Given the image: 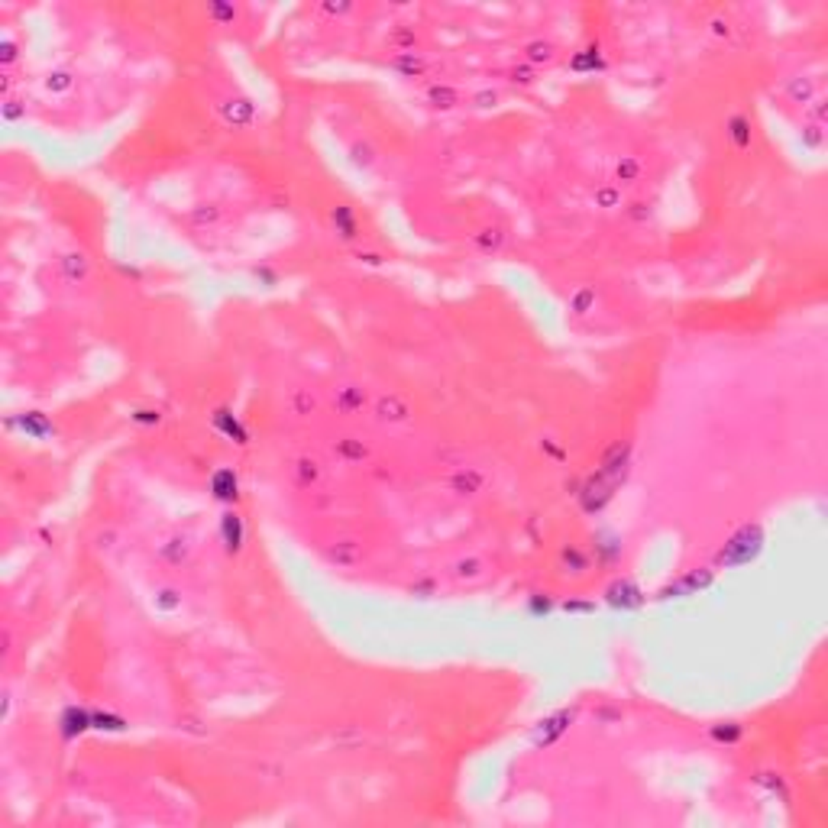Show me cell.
Segmentation results:
<instances>
[{
	"label": "cell",
	"instance_id": "cell-1",
	"mask_svg": "<svg viewBox=\"0 0 828 828\" xmlns=\"http://www.w3.org/2000/svg\"><path fill=\"white\" fill-rule=\"evenodd\" d=\"M754 537H761V527H744V531H741L738 537H734L731 544H724V550H722V556H718V560H722L724 566H731V563H747V560H751V556L757 554V550H761L757 544L747 547V540H754Z\"/></svg>",
	"mask_w": 828,
	"mask_h": 828
},
{
	"label": "cell",
	"instance_id": "cell-2",
	"mask_svg": "<svg viewBox=\"0 0 828 828\" xmlns=\"http://www.w3.org/2000/svg\"><path fill=\"white\" fill-rule=\"evenodd\" d=\"M327 560L333 566H356L359 560H363V544H359L356 537H343V540H337V544L327 547Z\"/></svg>",
	"mask_w": 828,
	"mask_h": 828
},
{
	"label": "cell",
	"instance_id": "cell-3",
	"mask_svg": "<svg viewBox=\"0 0 828 828\" xmlns=\"http://www.w3.org/2000/svg\"><path fill=\"white\" fill-rule=\"evenodd\" d=\"M573 709H563V712H556V715H550L547 722H540V728L534 731V744H554L560 734L570 728V722H573Z\"/></svg>",
	"mask_w": 828,
	"mask_h": 828
},
{
	"label": "cell",
	"instance_id": "cell-4",
	"mask_svg": "<svg viewBox=\"0 0 828 828\" xmlns=\"http://www.w3.org/2000/svg\"><path fill=\"white\" fill-rule=\"evenodd\" d=\"M482 486H486V472L476 470V466H466V470H460V472H453L450 476V489L456 492L460 499L482 492Z\"/></svg>",
	"mask_w": 828,
	"mask_h": 828
},
{
	"label": "cell",
	"instance_id": "cell-5",
	"mask_svg": "<svg viewBox=\"0 0 828 828\" xmlns=\"http://www.w3.org/2000/svg\"><path fill=\"white\" fill-rule=\"evenodd\" d=\"M220 113H224V120L230 123V126H249L253 123V117H256V107L246 97H230V101H224L220 104Z\"/></svg>",
	"mask_w": 828,
	"mask_h": 828
},
{
	"label": "cell",
	"instance_id": "cell-6",
	"mask_svg": "<svg viewBox=\"0 0 828 828\" xmlns=\"http://www.w3.org/2000/svg\"><path fill=\"white\" fill-rule=\"evenodd\" d=\"M220 534H224L226 554H240V547H243V521H240L236 511H226L224 515V521H220Z\"/></svg>",
	"mask_w": 828,
	"mask_h": 828
},
{
	"label": "cell",
	"instance_id": "cell-7",
	"mask_svg": "<svg viewBox=\"0 0 828 828\" xmlns=\"http://www.w3.org/2000/svg\"><path fill=\"white\" fill-rule=\"evenodd\" d=\"M376 414H379V421H386V424H401V421H408V405L401 401L398 395H382L376 401Z\"/></svg>",
	"mask_w": 828,
	"mask_h": 828
},
{
	"label": "cell",
	"instance_id": "cell-8",
	"mask_svg": "<svg viewBox=\"0 0 828 828\" xmlns=\"http://www.w3.org/2000/svg\"><path fill=\"white\" fill-rule=\"evenodd\" d=\"M524 58H527V65L534 68V65H550L556 58V46L550 42V39H531L524 46Z\"/></svg>",
	"mask_w": 828,
	"mask_h": 828
},
{
	"label": "cell",
	"instance_id": "cell-9",
	"mask_svg": "<svg viewBox=\"0 0 828 828\" xmlns=\"http://www.w3.org/2000/svg\"><path fill=\"white\" fill-rule=\"evenodd\" d=\"M608 602H612V605H621V608H638V605H640L638 586L628 583V579H621V583H612V586H608Z\"/></svg>",
	"mask_w": 828,
	"mask_h": 828
},
{
	"label": "cell",
	"instance_id": "cell-10",
	"mask_svg": "<svg viewBox=\"0 0 828 828\" xmlns=\"http://www.w3.org/2000/svg\"><path fill=\"white\" fill-rule=\"evenodd\" d=\"M392 68L401 72L405 78H421L424 72H427V58H424L421 52H398V56L392 58Z\"/></svg>",
	"mask_w": 828,
	"mask_h": 828
},
{
	"label": "cell",
	"instance_id": "cell-11",
	"mask_svg": "<svg viewBox=\"0 0 828 828\" xmlns=\"http://www.w3.org/2000/svg\"><path fill=\"white\" fill-rule=\"evenodd\" d=\"M330 220H333V230L340 233V240H356L359 236V226H356V217L347 204H340L330 210Z\"/></svg>",
	"mask_w": 828,
	"mask_h": 828
},
{
	"label": "cell",
	"instance_id": "cell-12",
	"mask_svg": "<svg viewBox=\"0 0 828 828\" xmlns=\"http://www.w3.org/2000/svg\"><path fill=\"white\" fill-rule=\"evenodd\" d=\"M62 275H65L72 285L85 282L88 279V256L85 253H68L62 256Z\"/></svg>",
	"mask_w": 828,
	"mask_h": 828
},
{
	"label": "cell",
	"instance_id": "cell-13",
	"mask_svg": "<svg viewBox=\"0 0 828 828\" xmlns=\"http://www.w3.org/2000/svg\"><path fill=\"white\" fill-rule=\"evenodd\" d=\"M363 405H366V392H363V388L343 386L337 392V411L340 414H353V411H359Z\"/></svg>",
	"mask_w": 828,
	"mask_h": 828
},
{
	"label": "cell",
	"instance_id": "cell-14",
	"mask_svg": "<svg viewBox=\"0 0 828 828\" xmlns=\"http://www.w3.org/2000/svg\"><path fill=\"white\" fill-rule=\"evenodd\" d=\"M482 573H486V563H482L479 556H463V560H456V566H453V576H456L460 583H476V579H482Z\"/></svg>",
	"mask_w": 828,
	"mask_h": 828
},
{
	"label": "cell",
	"instance_id": "cell-15",
	"mask_svg": "<svg viewBox=\"0 0 828 828\" xmlns=\"http://www.w3.org/2000/svg\"><path fill=\"white\" fill-rule=\"evenodd\" d=\"M427 101H431V107H437V110H453V107L460 104V94H456L450 85H431L427 88Z\"/></svg>",
	"mask_w": 828,
	"mask_h": 828
},
{
	"label": "cell",
	"instance_id": "cell-16",
	"mask_svg": "<svg viewBox=\"0 0 828 828\" xmlns=\"http://www.w3.org/2000/svg\"><path fill=\"white\" fill-rule=\"evenodd\" d=\"M333 450H337L340 460H347V463H359V460H366L369 456V450L363 447V440H356V437H340V440L333 443Z\"/></svg>",
	"mask_w": 828,
	"mask_h": 828
},
{
	"label": "cell",
	"instance_id": "cell-17",
	"mask_svg": "<svg viewBox=\"0 0 828 828\" xmlns=\"http://www.w3.org/2000/svg\"><path fill=\"white\" fill-rule=\"evenodd\" d=\"M295 479H298V486H314L320 479V463L314 456H298L295 460Z\"/></svg>",
	"mask_w": 828,
	"mask_h": 828
},
{
	"label": "cell",
	"instance_id": "cell-18",
	"mask_svg": "<svg viewBox=\"0 0 828 828\" xmlns=\"http://www.w3.org/2000/svg\"><path fill=\"white\" fill-rule=\"evenodd\" d=\"M728 136H731V142L738 149H747V146H751V123H747V117L734 113L731 120H728Z\"/></svg>",
	"mask_w": 828,
	"mask_h": 828
},
{
	"label": "cell",
	"instance_id": "cell-19",
	"mask_svg": "<svg viewBox=\"0 0 828 828\" xmlns=\"http://www.w3.org/2000/svg\"><path fill=\"white\" fill-rule=\"evenodd\" d=\"M786 94L796 104H809L812 97H815V81H812V78H793L790 85H786Z\"/></svg>",
	"mask_w": 828,
	"mask_h": 828
},
{
	"label": "cell",
	"instance_id": "cell-20",
	"mask_svg": "<svg viewBox=\"0 0 828 828\" xmlns=\"http://www.w3.org/2000/svg\"><path fill=\"white\" fill-rule=\"evenodd\" d=\"M709 583H712V573H709V570H706V573H689L686 579H679L677 586H670V589H667V593H663V595H670V593L693 595V593H696V589H702V586H709Z\"/></svg>",
	"mask_w": 828,
	"mask_h": 828
},
{
	"label": "cell",
	"instance_id": "cell-21",
	"mask_svg": "<svg viewBox=\"0 0 828 828\" xmlns=\"http://www.w3.org/2000/svg\"><path fill=\"white\" fill-rule=\"evenodd\" d=\"M615 179H618L621 185H634V181L640 179V162L634 159V156H621L618 165H615Z\"/></svg>",
	"mask_w": 828,
	"mask_h": 828
},
{
	"label": "cell",
	"instance_id": "cell-22",
	"mask_svg": "<svg viewBox=\"0 0 828 828\" xmlns=\"http://www.w3.org/2000/svg\"><path fill=\"white\" fill-rule=\"evenodd\" d=\"M502 243H505V230H499V226H486L476 233V246L482 253H495V249H502Z\"/></svg>",
	"mask_w": 828,
	"mask_h": 828
},
{
	"label": "cell",
	"instance_id": "cell-23",
	"mask_svg": "<svg viewBox=\"0 0 828 828\" xmlns=\"http://www.w3.org/2000/svg\"><path fill=\"white\" fill-rule=\"evenodd\" d=\"M72 85H75V75L68 68H56L46 78V91H52V94H65V91H72Z\"/></svg>",
	"mask_w": 828,
	"mask_h": 828
},
{
	"label": "cell",
	"instance_id": "cell-24",
	"mask_svg": "<svg viewBox=\"0 0 828 828\" xmlns=\"http://www.w3.org/2000/svg\"><path fill=\"white\" fill-rule=\"evenodd\" d=\"M593 308H595V288H579L570 298V314H576V317H586Z\"/></svg>",
	"mask_w": 828,
	"mask_h": 828
},
{
	"label": "cell",
	"instance_id": "cell-25",
	"mask_svg": "<svg viewBox=\"0 0 828 828\" xmlns=\"http://www.w3.org/2000/svg\"><path fill=\"white\" fill-rule=\"evenodd\" d=\"M214 492L217 499H236V476L230 470L214 472Z\"/></svg>",
	"mask_w": 828,
	"mask_h": 828
},
{
	"label": "cell",
	"instance_id": "cell-26",
	"mask_svg": "<svg viewBox=\"0 0 828 828\" xmlns=\"http://www.w3.org/2000/svg\"><path fill=\"white\" fill-rule=\"evenodd\" d=\"M207 17L214 19V23H220V26H230V23H236V17H240V7H233V3H210V7H207Z\"/></svg>",
	"mask_w": 828,
	"mask_h": 828
},
{
	"label": "cell",
	"instance_id": "cell-27",
	"mask_svg": "<svg viewBox=\"0 0 828 828\" xmlns=\"http://www.w3.org/2000/svg\"><path fill=\"white\" fill-rule=\"evenodd\" d=\"M349 159H353V165H359V169H369V165H376V149L369 146V142H353L349 146Z\"/></svg>",
	"mask_w": 828,
	"mask_h": 828
},
{
	"label": "cell",
	"instance_id": "cell-28",
	"mask_svg": "<svg viewBox=\"0 0 828 828\" xmlns=\"http://www.w3.org/2000/svg\"><path fill=\"white\" fill-rule=\"evenodd\" d=\"M595 207H602V210H615V207H621V188H615V185L599 188L595 191Z\"/></svg>",
	"mask_w": 828,
	"mask_h": 828
},
{
	"label": "cell",
	"instance_id": "cell-29",
	"mask_svg": "<svg viewBox=\"0 0 828 828\" xmlns=\"http://www.w3.org/2000/svg\"><path fill=\"white\" fill-rule=\"evenodd\" d=\"M217 217H220V207L217 204H201L191 210V224L194 226H204V224H214Z\"/></svg>",
	"mask_w": 828,
	"mask_h": 828
},
{
	"label": "cell",
	"instance_id": "cell-30",
	"mask_svg": "<svg viewBox=\"0 0 828 828\" xmlns=\"http://www.w3.org/2000/svg\"><path fill=\"white\" fill-rule=\"evenodd\" d=\"M508 81L511 85H518V88H531L537 81V75H534V68L531 65H515L508 72Z\"/></svg>",
	"mask_w": 828,
	"mask_h": 828
},
{
	"label": "cell",
	"instance_id": "cell-31",
	"mask_svg": "<svg viewBox=\"0 0 828 828\" xmlns=\"http://www.w3.org/2000/svg\"><path fill=\"white\" fill-rule=\"evenodd\" d=\"M181 605V595L175 593V589H162L159 595H156V608H162V612H175Z\"/></svg>",
	"mask_w": 828,
	"mask_h": 828
},
{
	"label": "cell",
	"instance_id": "cell-32",
	"mask_svg": "<svg viewBox=\"0 0 828 828\" xmlns=\"http://www.w3.org/2000/svg\"><path fill=\"white\" fill-rule=\"evenodd\" d=\"M712 738H715V741H738V738H741V724H734V722L718 724V728H712Z\"/></svg>",
	"mask_w": 828,
	"mask_h": 828
},
{
	"label": "cell",
	"instance_id": "cell-33",
	"mask_svg": "<svg viewBox=\"0 0 828 828\" xmlns=\"http://www.w3.org/2000/svg\"><path fill=\"white\" fill-rule=\"evenodd\" d=\"M292 408H295V414H310L314 411V395H308V392H295L292 395Z\"/></svg>",
	"mask_w": 828,
	"mask_h": 828
},
{
	"label": "cell",
	"instance_id": "cell-34",
	"mask_svg": "<svg viewBox=\"0 0 828 828\" xmlns=\"http://www.w3.org/2000/svg\"><path fill=\"white\" fill-rule=\"evenodd\" d=\"M17 56H19V46L13 39H3V42H0V65H13Z\"/></svg>",
	"mask_w": 828,
	"mask_h": 828
},
{
	"label": "cell",
	"instance_id": "cell-35",
	"mask_svg": "<svg viewBox=\"0 0 828 828\" xmlns=\"http://www.w3.org/2000/svg\"><path fill=\"white\" fill-rule=\"evenodd\" d=\"M392 42L398 46V52H414V33H411V29H401V33H395V36H392Z\"/></svg>",
	"mask_w": 828,
	"mask_h": 828
},
{
	"label": "cell",
	"instance_id": "cell-36",
	"mask_svg": "<svg viewBox=\"0 0 828 828\" xmlns=\"http://www.w3.org/2000/svg\"><path fill=\"white\" fill-rule=\"evenodd\" d=\"M825 113H828V101H825V97H815V101H812V107H809V117L815 120V126H822V123H825Z\"/></svg>",
	"mask_w": 828,
	"mask_h": 828
},
{
	"label": "cell",
	"instance_id": "cell-37",
	"mask_svg": "<svg viewBox=\"0 0 828 828\" xmlns=\"http://www.w3.org/2000/svg\"><path fill=\"white\" fill-rule=\"evenodd\" d=\"M802 142H806L809 149H819L822 146V126H815V123L806 126V130H802Z\"/></svg>",
	"mask_w": 828,
	"mask_h": 828
},
{
	"label": "cell",
	"instance_id": "cell-38",
	"mask_svg": "<svg viewBox=\"0 0 828 828\" xmlns=\"http://www.w3.org/2000/svg\"><path fill=\"white\" fill-rule=\"evenodd\" d=\"M26 113V107H19V101H13V97H7V104H3V120H19Z\"/></svg>",
	"mask_w": 828,
	"mask_h": 828
},
{
	"label": "cell",
	"instance_id": "cell-39",
	"mask_svg": "<svg viewBox=\"0 0 828 828\" xmlns=\"http://www.w3.org/2000/svg\"><path fill=\"white\" fill-rule=\"evenodd\" d=\"M476 101V107H492V104L499 101V91H492V88H486V91H479V94L472 97Z\"/></svg>",
	"mask_w": 828,
	"mask_h": 828
},
{
	"label": "cell",
	"instance_id": "cell-40",
	"mask_svg": "<svg viewBox=\"0 0 828 828\" xmlns=\"http://www.w3.org/2000/svg\"><path fill=\"white\" fill-rule=\"evenodd\" d=\"M133 421H140V424H159L162 414L159 411H136V414H133Z\"/></svg>",
	"mask_w": 828,
	"mask_h": 828
},
{
	"label": "cell",
	"instance_id": "cell-41",
	"mask_svg": "<svg viewBox=\"0 0 828 828\" xmlns=\"http://www.w3.org/2000/svg\"><path fill=\"white\" fill-rule=\"evenodd\" d=\"M349 10H353V3H324V13H330V17H343Z\"/></svg>",
	"mask_w": 828,
	"mask_h": 828
},
{
	"label": "cell",
	"instance_id": "cell-42",
	"mask_svg": "<svg viewBox=\"0 0 828 828\" xmlns=\"http://www.w3.org/2000/svg\"><path fill=\"white\" fill-rule=\"evenodd\" d=\"M628 214H631V220H644V217H647V204H640V201H634V204L628 207Z\"/></svg>",
	"mask_w": 828,
	"mask_h": 828
},
{
	"label": "cell",
	"instance_id": "cell-43",
	"mask_svg": "<svg viewBox=\"0 0 828 828\" xmlns=\"http://www.w3.org/2000/svg\"><path fill=\"white\" fill-rule=\"evenodd\" d=\"M712 33H715V36H728V33H731V26H728V19H722V17H718V19H712Z\"/></svg>",
	"mask_w": 828,
	"mask_h": 828
},
{
	"label": "cell",
	"instance_id": "cell-44",
	"mask_svg": "<svg viewBox=\"0 0 828 828\" xmlns=\"http://www.w3.org/2000/svg\"><path fill=\"white\" fill-rule=\"evenodd\" d=\"M356 259H363V263H369V265H379V256L376 253H356Z\"/></svg>",
	"mask_w": 828,
	"mask_h": 828
},
{
	"label": "cell",
	"instance_id": "cell-45",
	"mask_svg": "<svg viewBox=\"0 0 828 828\" xmlns=\"http://www.w3.org/2000/svg\"><path fill=\"white\" fill-rule=\"evenodd\" d=\"M10 88H13V78L3 75V94H10Z\"/></svg>",
	"mask_w": 828,
	"mask_h": 828
}]
</instances>
